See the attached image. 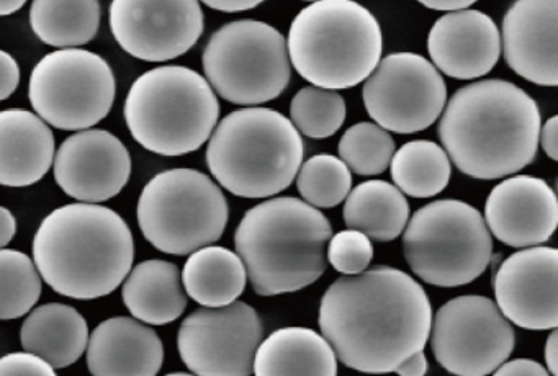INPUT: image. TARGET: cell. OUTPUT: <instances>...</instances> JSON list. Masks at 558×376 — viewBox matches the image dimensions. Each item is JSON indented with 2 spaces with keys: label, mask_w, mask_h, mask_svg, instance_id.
<instances>
[{
  "label": "cell",
  "mask_w": 558,
  "mask_h": 376,
  "mask_svg": "<svg viewBox=\"0 0 558 376\" xmlns=\"http://www.w3.org/2000/svg\"><path fill=\"white\" fill-rule=\"evenodd\" d=\"M433 306L411 275L378 265L342 275L319 303L318 324L338 360L367 375H387L424 350Z\"/></svg>",
  "instance_id": "cell-1"
},
{
  "label": "cell",
  "mask_w": 558,
  "mask_h": 376,
  "mask_svg": "<svg viewBox=\"0 0 558 376\" xmlns=\"http://www.w3.org/2000/svg\"><path fill=\"white\" fill-rule=\"evenodd\" d=\"M541 111L534 98L501 78L472 82L440 113V143L453 166L478 180L505 179L537 156Z\"/></svg>",
  "instance_id": "cell-2"
},
{
  "label": "cell",
  "mask_w": 558,
  "mask_h": 376,
  "mask_svg": "<svg viewBox=\"0 0 558 376\" xmlns=\"http://www.w3.org/2000/svg\"><path fill=\"white\" fill-rule=\"evenodd\" d=\"M34 262L48 287L73 300L113 293L135 262L125 219L97 203H71L51 211L34 239Z\"/></svg>",
  "instance_id": "cell-3"
},
{
  "label": "cell",
  "mask_w": 558,
  "mask_h": 376,
  "mask_svg": "<svg viewBox=\"0 0 558 376\" xmlns=\"http://www.w3.org/2000/svg\"><path fill=\"white\" fill-rule=\"evenodd\" d=\"M329 219L295 196H277L253 206L234 232L236 254L259 296L295 293L328 268Z\"/></svg>",
  "instance_id": "cell-4"
},
{
  "label": "cell",
  "mask_w": 558,
  "mask_h": 376,
  "mask_svg": "<svg viewBox=\"0 0 558 376\" xmlns=\"http://www.w3.org/2000/svg\"><path fill=\"white\" fill-rule=\"evenodd\" d=\"M302 134L289 118L266 107L231 111L208 140V170L241 198H269L292 185L303 162Z\"/></svg>",
  "instance_id": "cell-5"
},
{
  "label": "cell",
  "mask_w": 558,
  "mask_h": 376,
  "mask_svg": "<svg viewBox=\"0 0 558 376\" xmlns=\"http://www.w3.org/2000/svg\"><path fill=\"white\" fill-rule=\"evenodd\" d=\"M384 36L371 10L355 0H318L290 25V64L315 87L342 90L362 84L381 59Z\"/></svg>",
  "instance_id": "cell-6"
},
{
  "label": "cell",
  "mask_w": 558,
  "mask_h": 376,
  "mask_svg": "<svg viewBox=\"0 0 558 376\" xmlns=\"http://www.w3.org/2000/svg\"><path fill=\"white\" fill-rule=\"evenodd\" d=\"M133 140L149 153L178 157L201 149L220 118V101L204 75L159 65L133 82L125 100Z\"/></svg>",
  "instance_id": "cell-7"
},
{
  "label": "cell",
  "mask_w": 558,
  "mask_h": 376,
  "mask_svg": "<svg viewBox=\"0 0 558 376\" xmlns=\"http://www.w3.org/2000/svg\"><path fill=\"white\" fill-rule=\"evenodd\" d=\"M403 252L413 274L427 284L463 287L485 274L493 239L475 206L437 199L408 219Z\"/></svg>",
  "instance_id": "cell-8"
},
{
  "label": "cell",
  "mask_w": 558,
  "mask_h": 376,
  "mask_svg": "<svg viewBox=\"0 0 558 376\" xmlns=\"http://www.w3.org/2000/svg\"><path fill=\"white\" fill-rule=\"evenodd\" d=\"M136 215L153 247L165 254L189 255L220 241L230 206L223 190L207 173L171 169L146 183Z\"/></svg>",
  "instance_id": "cell-9"
},
{
  "label": "cell",
  "mask_w": 558,
  "mask_h": 376,
  "mask_svg": "<svg viewBox=\"0 0 558 376\" xmlns=\"http://www.w3.org/2000/svg\"><path fill=\"white\" fill-rule=\"evenodd\" d=\"M202 64L211 88L243 107L276 100L292 77L286 38L259 20H236L217 29L205 46Z\"/></svg>",
  "instance_id": "cell-10"
},
{
  "label": "cell",
  "mask_w": 558,
  "mask_h": 376,
  "mask_svg": "<svg viewBox=\"0 0 558 376\" xmlns=\"http://www.w3.org/2000/svg\"><path fill=\"white\" fill-rule=\"evenodd\" d=\"M28 98L48 126L89 130L112 110L116 75L109 62L96 52L58 49L35 65Z\"/></svg>",
  "instance_id": "cell-11"
},
{
  "label": "cell",
  "mask_w": 558,
  "mask_h": 376,
  "mask_svg": "<svg viewBox=\"0 0 558 376\" xmlns=\"http://www.w3.org/2000/svg\"><path fill=\"white\" fill-rule=\"evenodd\" d=\"M436 362L453 376H488L514 350L515 333L495 301L480 294L452 298L433 314Z\"/></svg>",
  "instance_id": "cell-12"
},
{
  "label": "cell",
  "mask_w": 558,
  "mask_h": 376,
  "mask_svg": "<svg viewBox=\"0 0 558 376\" xmlns=\"http://www.w3.org/2000/svg\"><path fill=\"white\" fill-rule=\"evenodd\" d=\"M365 110L388 133L413 134L436 123L447 101V85L433 62L416 52L380 59L362 87Z\"/></svg>",
  "instance_id": "cell-13"
},
{
  "label": "cell",
  "mask_w": 558,
  "mask_h": 376,
  "mask_svg": "<svg viewBox=\"0 0 558 376\" xmlns=\"http://www.w3.org/2000/svg\"><path fill=\"white\" fill-rule=\"evenodd\" d=\"M263 339L259 313L244 301H234L189 314L179 329L178 349L195 376H251Z\"/></svg>",
  "instance_id": "cell-14"
},
{
  "label": "cell",
  "mask_w": 558,
  "mask_h": 376,
  "mask_svg": "<svg viewBox=\"0 0 558 376\" xmlns=\"http://www.w3.org/2000/svg\"><path fill=\"white\" fill-rule=\"evenodd\" d=\"M110 28L133 58L165 62L197 45L205 16L198 0H112Z\"/></svg>",
  "instance_id": "cell-15"
},
{
  "label": "cell",
  "mask_w": 558,
  "mask_h": 376,
  "mask_svg": "<svg viewBox=\"0 0 558 376\" xmlns=\"http://www.w3.org/2000/svg\"><path fill=\"white\" fill-rule=\"evenodd\" d=\"M496 306L509 323L525 330L558 326V251L535 245L501 262L495 278Z\"/></svg>",
  "instance_id": "cell-16"
},
{
  "label": "cell",
  "mask_w": 558,
  "mask_h": 376,
  "mask_svg": "<svg viewBox=\"0 0 558 376\" xmlns=\"http://www.w3.org/2000/svg\"><path fill=\"white\" fill-rule=\"evenodd\" d=\"M54 179L81 203H104L119 195L132 175L125 144L106 130L77 131L54 154Z\"/></svg>",
  "instance_id": "cell-17"
},
{
  "label": "cell",
  "mask_w": 558,
  "mask_h": 376,
  "mask_svg": "<svg viewBox=\"0 0 558 376\" xmlns=\"http://www.w3.org/2000/svg\"><path fill=\"white\" fill-rule=\"evenodd\" d=\"M489 234L509 247L545 244L558 225V199L544 179L512 175L489 192L485 203Z\"/></svg>",
  "instance_id": "cell-18"
},
{
  "label": "cell",
  "mask_w": 558,
  "mask_h": 376,
  "mask_svg": "<svg viewBox=\"0 0 558 376\" xmlns=\"http://www.w3.org/2000/svg\"><path fill=\"white\" fill-rule=\"evenodd\" d=\"M558 0H515L502 19L509 68L532 84L558 85Z\"/></svg>",
  "instance_id": "cell-19"
},
{
  "label": "cell",
  "mask_w": 558,
  "mask_h": 376,
  "mask_svg": "<svg viewBox=\"0 0 558 376\" xmlns=\"http://www.w3.org/2000/svg\"><path fill=\"white\" fill-rule=\"evenodd\" d=\"M427 51L437 71L460 81H472L498 64L501 35L486 13L456 10L436 20L427 35Z\"/></svg>",
  "instance_id": "cell-20"
},
{
  "label": "cell",
  "mask_w": 558,
  "mask_h": 376,
  "mask_svg": "<svg viewBox=\"0 0 558 376\" xmlns=\"http://www.w3.org/2000/svg\"><path fill=\"white\" fill-rule=\"evenodd\" d=\"M86 360L93 376H158L165 345L148 324L135 317H110L89 333Z\"/></svg>",
  "instance_id": "cell-21"
},
{
  "label": "cell",
  "mask_w": 558,
  "mask_h": 376,
  "mask_svg": "<svg viewBox=\"0 0 558 376\" xmlns=\"http://www.w3.org/2000/svg\"><path fill=\"white\" fill-rule=\"evenodd\" d=\"M57 141L38 114L0 111V185L22 189L40 182L53 166Z\"/></svg>",
  "instance_id": "cell-22"
},
{
  "label": "cell",
  "mask_w": 558,
  "mask_h": 376,
  "mask_svg": "<svg viewBox=\"0 0 558 376\" xmlns=\"http://www.w3.org/2000/svg\"><path fill=\"white\" fill-rule=\"evenodd\" d=\"M253 375L338 376V356L316 330L282 327L257 347Z\"/></svg>",
  "instance_id": "cell-23"
},
{
  "label": "cell",
  "mask_w": 558,
  "mask_h": 376,
  "mask_svg": "<svg viewBox=\"0 0 558 376\" xmlns=\"http://www.w3.org/2000/svg\"><path fill=\"white\" fill-rule=\"evenodd\" d=\"M86 317L70 304L48 303L25 317L21 342L25 352L40 356L54 369L74 365L89 342Z\"/></svg>",
  "instance_id": "cell-24"
},
{
  "label": "cell",
  "mask_w": 558,
  "mask_h": 376,
  "mask_svg": "<svg viewBox=\"0 0 558 376\" xmlns=\"http://www.w3.org/2000/svg\"><path fill=\"white\" fill-rule=\"evenodd\" d=\"M123 303L135 319L148 326L174 323L187 307L181 270L168 260L140 262L123 280Z\"/></svg>",
  "instance_id": "cell-25"
},
{
  "label": "cell",
  "mask_w": 558,
  "mask_h": 376,
  "mask_svg": "<svg viewBox=\"0 0 558 376\" xmlns=\"http://www.w3.org/2000/svg\"><path fill=\"white\" fill-rule=\"evenodd\" d=\"M181 278L185 294L204 307L234 303L247 283L240 255L221 245H207L189 254Z\"/></svg>",
  "instance_id": "cell-26"
},
{
  "label": "cell",
  "mask_w": 558,
  "mask_h": 376,
  "mask_svg": "<svg viewBox=\"0 0 558 376\" xmlns=\"http://www.w3.org/2000/svg\"><path fill=\"white\" fill-rule=\"evenodd\" d=\"M342 218L349 229L361 231L371 241L390 242L403 234L410 205L393 183L367 180L345 196Z\"/></svg>",
  "instance_id": "cell-27"
},
{
  "label": "cell",
  "mask_w": 558,
  "mask_h": 376,
  "mask_svg": "<svg viewBox=\"0 0 558 376\" xmlns=\"http://www.w3.org/2000/svg\"><path fill=\"white\" fill-rule=\"evenodd\" d=\"M31 25L35 35L54 48H80L96 38L99 0H34Z\"/></svg>",
  "instance_id": "cell-28"
},
{
  "label": "cell",
  "mask_w": 558,
  "mask_h": 376,
  "mask_svg": "<svg viewBox=\"0 0 558 376\" xmlns=\"http://www.w3.org/2000/svg\"><path fill=\"white\" fill-rule=\"evenodd\" d=\"M391 179L403 195L413 198H430L449 185V156L434 141L417 140L395 150L390 162Z\"/></svg>",
  "instance_id": "cell-29"
},
{
  "label": "cell",
  "mask_w": 558,
  "mask_h": 376,
  "mask_svg": "<svg viewBox=\"0 0 558 376\" xmlns=\"http://www.w3.org/2000/svg\"><path fill=\"white\" fill-rule=\"evenodd\" d=\"M44 283L34 258L0 248V320L27 316L41 298Z\"/></svg>",
  "instance_id": "cell-30"
},
{
  "label": "cell",
  "mask_w": 558,
  "mask_h": 376,
  "mask_svg": "<svg viewBox=\"0 0 558 376\" xmlns=\"http://www.w3.org/2000/svg\"><path fill=\"white\" fill-rule=\"evenodd\" d=\"M295 179L303 202L318 209L341 205L352 189L351 170L331 154L310 157L300 166Z\"/></svg>",
  "instance_id": "cell-31"
},
{
  "label": "cell",
  "mask_w": 558,
  "mask_h": 376,
  "mask_svg": "<svg viewBox=\"0 0 558 376\" xmlns=\"http://www.w3.org/2000/svg\"><path fill=\"white\" fill-rule=\"evenodd\" d=\"M345 120V101L338 90L300 88L290 104V121L299 133L312 140H326L341 130Z\"/></svg>",
  "instance_id": "cell-32"
},
{
  "label": "cell",
  "mask_w": 558,
  "mask_h": 376,
  "mask_svg": "<svg viewBox=\"0 0 558 376\" xmlns=\"http://www.w3.org/2000/svg\"><path fill=\"white\" fill-rule=\"evenodd\" d=\"M395 141L372 121L352 124L339 141V159L357 175H380L390 166Z\"/></svg>",
  "instance_id": "cell-33"
},
{
  "label": "cell",
  "mask_w": 558,
  "mask_h": 376,
  "mask_svg": "<svg viewBox=\"0 0 558 376\" xmlns=\"http://www.w3.org/2000/svg\"><path fill=\"white\" fill-rule=\"evenodd\" d=\"M326 260L339 274H362L374 260V244L361 231L344 229L329 239Z\"/></svg>",
  "instance_id": "cell-34"
},
{
  "label": "cell",
  "mask_w": 558,
  "mask_h": 376,
  "mask_svg": "<svg viewBox=\"0 0 558 376\" xmlns=\"http://www.w3.org/2000/svg\"><path fill=\"white\" fill-rule=\"evenodd\" d=\"M0 376H58V373L34 353L14 352L0 356Z\"/></svg>",
  "instance_id": "cell-35"
},
{
  "label": "cell",
  "mask_w": 558,
  "mask_h": 376,
  "mask_svg": "<svg viewBox=\"0 0 558 376\" xmlns=\"http://www.w3.org/2000/svg\"><path fill=\"white\" fill-rule=\"evenodd\" d=\"M21 84V65L14 56L0 49V101L11 97Z\"/></svg>",
  "instance_id": "cell-36"
},
{
  "label": "cell",
  "mask_w": 558,
  "mask_h": 376,
  "mask_svg": "<svg viewBox=\"0 0 558 376\" xmlns=\"http://www.w3.org/2000/svg\"><path fill=\"white\" fill-rule=\"evenodd\" d=\"M493 376H551L544 365L531 359H515L505 362L495 369Z\"/></svg>",
  "instance_id": "cell-37"
},
{
  "label": "cell",
  "mask_w": 558,
  "mask_h": 376,
  "mask_svg": "<svg viewBox=\"0 0 558 376\" xmlns=\"http://www.w3.org/2000/svg\"><path fill=\"white\" fill-rule=\"evenodd\" d=\"M538 144H541L544 153L550 157L551 160H558V118L551 117L541 124L538 131Z\"/></svg>",
  "instance_id": "cell-38"
},
{
  "label": "cell",
  "mask_w": 558,
  "mask_h": 376,
  "mask_svg": "<svg viewBox=\"0 0 558 376\" xmlns=\"http://www.w3.org/2000/svg\"><path fill=\"white\" fill-rule=\"evenodd\" d=\"M427 369H429V362H427L426 353L424 350L414 353L410 359L404 360L395 373L398 376H426Z\"/></svg>",
  "instance_id": "cell-39"
},
{
  "label": "cell",
  "mask_w": 558,
  "mask_h": 376,
  "mask_svg": "<svg viewBox=\"0 0 558 376\" xmlns=\"http://www.w3.org/2000/svg\"><path fill=\"white\" fill-rule=\"evenodd\" d=\"M202 2L218 12L236 13L256 9L264 0H202Z\"/></svg>",
  "instance_id": "cell-40"
},
{
  "label": "cell",
  "mask_w": 558,
  "mask_h": 376,
  "mask_svg": "<svg viewBox=\"0 0 558 376\" xmlns=\"http://www.w3.org/2000/svg\"><path fill=\"white\" fill-rule=\"evenodd\" d=\"M15 234H17V219L12 215L11 209L0 206V248L11 244Z\"/></svg>",
  "instance_id": "cell-41"
},
{
  "label": "cell",
  "mask_w": 558,
  "mask_h": 376,
  "mask_svg": "<svg viewBox=\"0 0 558 376\" xmlns=\"http://www.w3.org/2000/svg\"><path fill=\"white\" fill-rule=\"evenodd\" d=\"M558 333L557 329H551L547 342H545L544 356L545 368L551 376L558 375Z\"/></svg>",
  "instance_id": "cell-42"
},
{
  "label": "cell",
  "mask_w": 558,
  "mask_h": 376,
  "mask_svg": "<svg viewBox=\"0 0 558 376\" xmlns=\"http://www.w3.org/2000/svg\"><path fill=\"white\" fill-rule=\"evenodd\" d=\"M424 7L430 10H439V12H456V10L469 9L478 0H417Z\"/></svg>",
  "instance_id": "cell-43"
},
{
  "label": "cell",
  "mask_w": 558,
  "mask_h": 376,
  "mask_svg": "<svg viewBox=\"0 0 558 376\" xmlns=\"http://www.w3.org/2000/svg\"><path fill=\"white\" fill-rule=\"evenodd\" d=\"M25 3H27V0H0V16L19 12Z\"/></svg>",
  "instance_id": "cell-44"
},
{
  "label": "cell",
  "mask_w": 558,
  "mask_h": 376,
  "mask_svg": "<svg viewBox=\"0 0 558 376\" xmlns=\"http://www.w3.org/2000/svg\"><path fill=\"white\" fill-rule=\"evenodd\" d=\"M166 376H195L194 373H184V372H175V373H169V375Z\"/></svg>",
  "instance_id": "cell-45"
},
{
  "label": "cell",
  "mask_w": 558,
  "mask_h": 376,
  "mask_svg": "<svg viewBox=\"0 0 558 376\" xmlns=\"http://www.w3.org/2000/svg\"><path fill=\"white\" fill-rule=\"evenodd\" d=\"M305 2L312 3V2H318V0H305Z\"/></svg>",
  "instance_id": "cell-46"
}]
</instances>
